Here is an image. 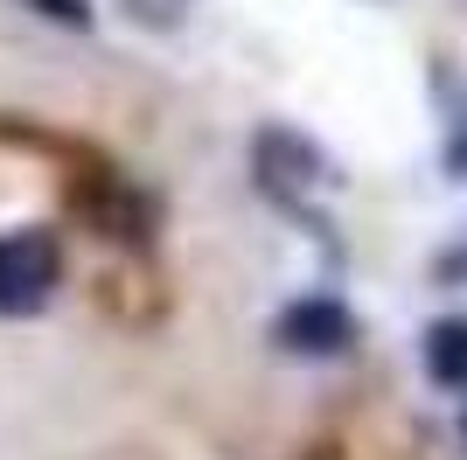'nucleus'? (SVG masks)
Instances as JSON below:
<instances>
[{"label": "nucleus", "mask_w": 467, "mask_h": 460, "mask_svg": "<svg viewBox=\"0 0 467 460\" xmlns=\"http://www.w3.org/2000/svg\"><path fill=\"white\" fill-rule=\"evenodd\" d=\"M63 279V251L49 230H0V314H36Z\"/></svg>", "instance_id": "nucleus-1"}, {"label": "nucleus", "mask_w": 467, "mask_h": 460, "mask_svg": "<svg viewBox=\"0 0 467 460\" xmlns=\"http://www.w3.org/2000/svg\"><path fill=\"white\" fill-rule=\"evenodd\" d=\"M349 342H356V321H349V307L328 300V293H307V300H293L279 314V349L286 356H342Z\"/></svg>", "instance_id": "nucleus-2"}, {"label": "nucleus", "mask_w": 467, "mask_h": 460, "mask_svg": "<svg viewBox=\"0 0 467 460\" xmlns=\"http://www.w3.org/2000/svg\"><path fill=\"white\" fill-rule=\"evenodd\" d=\"M426 370H432V383H447V391L467 383V321L461 314H447V321L426 328Z\"/></svg>", "instance_id": "nucleus-3"}, {"label": "nucleus", "mask_w": 467, "mask_h": 460, "mask_svg": "<svg viewBox=\"0 0 467 460\" xmlns=\"http://www.w3.org/2000/svg\"><path fill=\"white\" fill-rule=\"evenodd\" d=\"M42 15H49V21H70V28H84V21H91V0H42Z\"/></svg>", "instance_id": "nucleus-4"}, {"label": "nucleus", "mask_w": 467, "mask_h": 460, "mask_svg": "<svg viewBox=\"0 0 467 460\" xmlns=\"http://www.w3.org/2000/svg\"><path fill=\"white\" fill-rule=\"evenodd\" d=\"M447 168H453V174L467 182V119L453 126V140H447Z\"/></svg>", "instance_id": "nucleus-5"}]
</instances>
